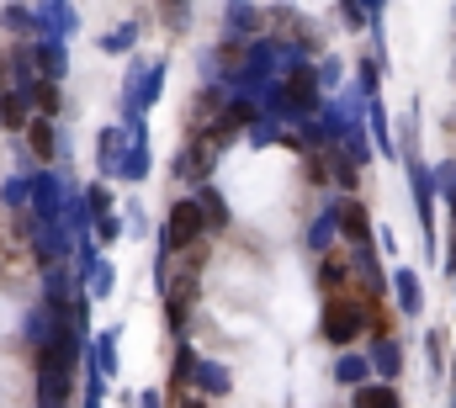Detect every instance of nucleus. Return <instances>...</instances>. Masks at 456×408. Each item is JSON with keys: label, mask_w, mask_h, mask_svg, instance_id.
Returning a JSON list of instances; mask_svg holds the SVG:
<instances>
[{"label": "nucleus", "mask_w": 456, "mask_h": 408, "mask_svg": "<svg viewBox=\"0 0 456 408\" xmlns=\"http://www.w3.org/2000/svg\"><path fill=\"white\" fill-rule=\"evenodd\" d=\"M202 228H208V217H202V202H175V207H170V228H165V244H170V249H186V244H197V239H202Z\"/></svg>", "instance_id": "f257e3e1"}, {"label": "nucleus", "mask_w": 456, "mask_h": 408, "mask_svg": "<svg viewBox=\"0 0 456 408\" xmlns=\"http://www.w3.org/2000/svg\"><path fill=\"white\" fill-rule=\"evenodd\" d=\"M361 307L355 303H345V298H335V303L324 307V339H335V345H350L355 334H361Z\"/></svg>", "instance_id": "f03ea898"}, {"label": "nucleus", "mask_w": 456, "mask_h": 408, "mask_svg": "<svg viewBox=\"0 0 456 408\" xmlns=\"http://www.w3.org/2000/svg\"><path fill=\"white\" fill-rule=\"evenodd\" d=\"M27 143H32V154H37V159H53V122H48V117H37V122L27 127Z\"/></svg>", "instance_id": "7ed1b4c3"}, {"label": "nucleus", "mask_w": 456, "mask_h": 408, "mask_svg": "<svg viewBox=\"0 0 456 408\" xmlns=\"http://www.w3.org/2000/svg\"><path fill=\"white\" fill-rule=\"evenodd\" d=\"M340 228H345V239H355V244H361V239H366V207L345 202L340 207Z\"/></svg>", "instance_id": "20e7f679"}, {"label": "nucleus", "mask_w": 456, "mask_h": 408, "mask_svg": "<svg viewBox=\"0 0 456 408\" xmlns=\"http://www.w3.org/2000/svg\"><path fill=\"white\" fill-rule=\"evenodd\" d=\"M355 408H403V404H398L393 388H361L355 393Z\"/></svg>", "instance_id": "39448f33"}, {"label": "nucleus", "mask_w": 456, "mask_h": 408, "mask_svg": "<svg viewBox=\"0 0 456 408\" xmlns=\"http://www.w3.org/2000/svg\"><path fill=\"white\" fill-rule=\"evenodd\" d=\"M5 122H11V127H21V122H27V106H21V96H5Z\"/></svg>", "instance_id": "423d86ee"}, {"label": "nucleus", "mask_w": 456, "mask_h": 408, "mask_svg": "<svg viewBox=\"0 0 456 408\" xmlns=\"http://www.w3.org/2000/svg\"><path fill=\"white\" fill-rule=\"evenodd\" d=\"M32 96H37V106H43V117H48V111H59V91H53V86H37Z\"/></svg>", "instance_id": "0eeeda50"}, {"label": "nucleus", "mask_w": 456, "mask_h": 408, "mask_svg": "<svg viewBox=\"0 0 456 408\" xmlns=\"http://www.w3.org/2000/svg\"><path fill=\"white\" fill-rule=\"evenodd\" d=\"M0 86H5V59H0Z\"/></svg>", "instance_id": "6e6552de"}, {"label": "nucleus", "mask_w": 456, "mask_h": 408, "mask_svg": "<svg viewBox=\"0 0 456 408\" xmlns=\"http://www.w3.org/2000/svg\"><path fill=\"white\" fill-rule=\"evenodd\" d=\"M186 408H208V404H186Z\"/></svg>", "instance_id": "1a4fd4ad"}]
</instances>
